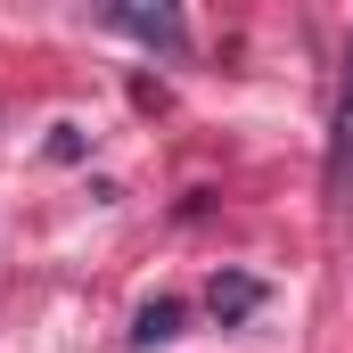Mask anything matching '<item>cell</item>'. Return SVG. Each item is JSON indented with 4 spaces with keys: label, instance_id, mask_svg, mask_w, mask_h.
<instances>
[{
    "label": "cell",
    "instance_id": "obj_1",
    "mask_svg": "<svg viewBox=\"0 0 353 353\" xmlns=\"http://www.w3.org/2000/svg\"><path fill=\"white\" fill-rule=\"evenodd\" d=\"M329 205H353V50H345V83H337V115H329V165H321Z\"/></svg>",
    "mask_w": 353,
    "mask_h": 353
},
{
    "label": "cell",
    "instance_id": "obj_2",
    "mask_svg": "<svg viewBox=\"0 0 353 353\" xmlns=\"http://www.w3.org/2000/svg\"><path fill=\"white\" fill-rule=\"evenodd\" d=\"M107 25H115V33H132V41H148V50H181V17H173V8L115 0V8H107Z\"/></svg>",
    "mask_w": 353,
    "mask_h": 353
},
{
    "label": "cell",
    "instance_id": "obj_3",
    "mask_svg": "<svg viewBox=\"0 0 353 353\" xmlns=\"http://www.w3.org/2000/svg\"><path fill=\"white\" fill-rule=\"evenodd\" d=\"M255 304H263V279H255V271H214V288H205V312H214L222 329H239Z\"/></svg>",
    "mask_w": 353,
    "mask_h": 353
},
{
    "label": "cell",
    "instance_id": "obj_4",
    "mask_svg": "<svg viewBox=\"0 0 353 353\" xmlns=\"http://www.w3.org/2000/svg\"><path fill=\"white\" fill-rule=\"evenodd\" d=\"M173 337H181V304H173V296L140 304V321H132V345L148 353V345H173Z\"/></svg>",
    "mask_w": 353,
    "mask_h": 353
}]
</instances>
